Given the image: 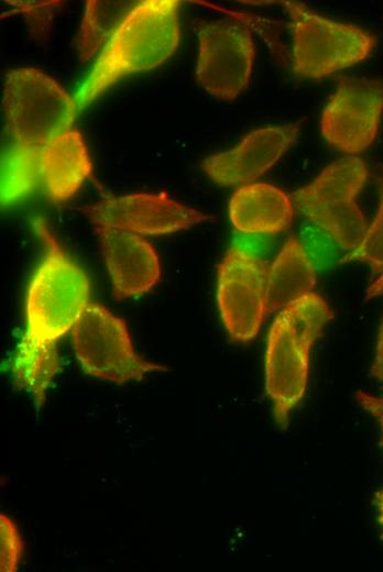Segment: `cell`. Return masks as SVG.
Listing matches in <instances>:
<instances>
[{
  "mask_svg": "<svg viewBox=\"0 0 383 572\" xmlns=\"http://www.w3.org/2000/svg\"><path fill=\"white\" fill-rule=\"evenodd\" d=\"M32 226L44 245V256L28 285L25 329L11 367L15 384L40 408L61 369L56 343L73 330L90 302V282L43 219H34Z\"/></svg>",
  "mask_w": 383,
  "mask_h": 572,
  "instance_id": "obj_1",
  "label": "cell"
},
{
  "mask_svg": "<svg viewBox=\"0 0 383 572\" xmlns=\"http://www.w3.org/2000/svg\"><path fill=\"white\" fill-rule=\"evenodd\" d=\"M2 107L7 140L1 155L0 197L2 207H7L29 197L41 184V154L70 129L78 109L55 79L33 67L6 74Z\"/></svg>",
  "mask_w": 383,
  "mask_h": 572,
  "instance_id": "obj_2",
  "label": "cell"
},
{
  "mask_svg": "<svg viewBox=\"0 0 383 572\" xmlns=\"http://www.w3.org/2000/svg\"><path fill=\"white\" fill-rule=\"evenodd\" d=\"M177 0L138 2L102 47L75 95L78 110L88 107L120 79L156 68L177 50L180 36Z\"/></svg>",
  "mask_w": 383,
  "mask_h": 572,
  "instance_id": "obj_3",
  "label": "cell"
},
{
  "mask_svg": "<svg viewBox=\"0 0 383 572\" xmlns=\"http://www.w3.org/2000/svg\"><path fill=\"white\" fill-rule=\"evenodd\" d=\"M333 316L327 301L313 292L280 310L270 328L265 388L281 428H285L292 409L305 394L311 346Z\"/></svg>",
  "mask_w": 383,
  "mask_h": 572,
  "instance_id": "obj_4",
  "label": "cell"
},
{
  "mask_svg": "<svg viewBox=\"0 0 383 572\" xmlns=\"http://www.w3.org/2000/svg\"><path fill=\"white\" fill-rule=\"evenodd\" d=\"M369 169L358 156H344L326 166L309 184L291 194L297 210L328 234L342 250L354 251L368 226L355 198Z\"/></svg>",
  "mask_w": 383,
  "mask_h": 572,
  "instance_id": "obj_5",
  "label": "cell"
},
{
  "mask_svg": "<svg viewBox=\"0 0 383 572\" xmlns=\"http://www.w3.org/2000/svg\"><path fill=\"white\" fill-rule=\"evenodd\" d=\"M293 38V68L319 79L364 61L376 38L361 28L321 16L296 1H284Z\"/></svg>",
  "mask_w": 383,
  "mask_h": 572,
  "instance_id": "obj_6",
  "label": "cell"
},
{
  "mask_svg": "<svg viewBox=\"0 0 383 572\" xmlns=\"http://www.w3.org/2000/svg\"><path fill=\"white\" fill-rule=\"evenodd\" d=\"M72 342L83 371L103 381L122 385L167 370L141 356L125 321L97 302L85 308L72 330Z\"/></svg>",
  "mask_w": 383,
  "mask_h": 572,
  "instance_id": "obj_7",
  "label": "cell"
},
{
  "mask_svg": "<svg viewBox=\"0 0 383 572\" xmlns=\"http://www.w3.org/2000/svg\"><path fill=\"white\" fill-rule=\"evenodd\" d=\"M267 272V261L239 242L228 249L218 265V307L233 341H251L263 323Z\"/></svg>",
  "mask_w": 383,
  "mask_h": 572,
  "instance_id": "obj_8",
  "label": "cell"
},
{
  "mask_svg": "<svg viewBox=\"0 0 383 572\" xmlns=\"http://www.w3.org/2000/svg\"><path fill=\"white\" fill-rule=\"evenodd\" d=\"M196 79L214 97L236 99L249 85L255 46L250 28L237 18L198 22Z\"/></svg>",
  "mask_w": 383,
  "mask_h": 572,
  "instance_id": "obj_9",
  "label": "cell"
},
{
  "mask_svg": "<svg viewBox=\"0 0 383 572\" xmlns=\"http://www.w3.org/2000/svg\"><path fill=\"white\" fill-rule=\"evenodd\" d=\"M382 113L383 81L340 77L321 113V134L337 150L358 154L374 142Z\"/></svg>",
  "mask_w": 383,
  "mask_h": 572,
  "instance_id": "obj_10",
  "label": "cell"
},
{
  "mask_svg": "<svg viewBox=\"0 0 383 572\" xmlns=\"http://www.w3.org/2000/svg\"><path fill=\"white\" fill-rule=\"evenodd\" d=\"M80 211L95 227H113L142 235L175 233L211 219L210 215L176 201L165 191L106 196Z\"/></svg>",
  "mask_w": 383,
  "mask_h": 572,
  "instance_id": "obj_11",
  "label": "cell"
},
{
  "mask_svg": "<svg viewBox=\"0 0 383 572\" xmlns=\"http://www.w3.org/2000/svg\"><path fill=\"white\" fill-rule=\"evenodd\" d=\"M299 130L300 122L253 130L234 147L207 156L201 167L220 186L250 184L276 164L295 143Z\"/></svg>",
  "mask_w": 383,
  "mask_h": 572,
  "instance_id": "obj_12",
  "label": "cell"
},
{
  "mask_svg": "<svg viewBox=\"0 0 383 572\" xmlns=\"http://www.w3.org/2000/svg\"><path fill=\"white\" fill-rule=\"evenodd\" d=\"M116 299L151 290L162 273L160 257L140 234L119 228L95 227Z\"/></svg>",
  "mask_w": 383,
  "mask_h": 572,
  "instance_id": "obj_13",
  "label": "cell"
},
{
  "mask_svg": "<svg viewBox=\"0 0 383 572\" xmlns=\"http://www.w3.org/2000/svg\"><path fill=\"white\" fill-rule=\"evenodd\" d=\"M291 196L266 183L240 186L229 201L233 228L249 235L275 234L287 229L294 218Z\"/></svg>",
  "mask_w": 383,
  "mask_h": 572,
  "instance_id": "obj_14",
  "label": "cell"
},
{
  "mask_svg": "<svg viewBox=\"0 0 383 572\" xmlns=\"http://www.w3.org/2000/svg\"><path fill=\"white\" fill-rule=\"evenodd\" d=\"M91 175L90 155L77 129L58 135L41 154V183L55 204L69 200Z\"/></svg>",
  "mask_w": 383,
  "mask_h": 572,
  "instance_id": "obj_15",
  "label": "cell"
},
{
  "mask_svg": "<svg viewBox=\"0 0 383 572\" xmlns=\"http://www.w3.org/2000/svg\"><path fill=\"white\" fill-rule=\"evenodd\" d=\"M316 271L302 243L288 238L272 262L266 280V315L313 293Z\"/></svg>",
  "mask_w": 383,
  "mask_h": 572,
  "instance_id": "obj_16",
  "label": "cell"
},
{
  "mask_svg": "<svg viewBox=\"0 0 383 572\" xmlns=\"http://www.w3.org/2000/svg\"><path fill=\"white\" fill-rule=\"evenodd\" d=\"M136 1H86L84 18L76 37L80 62L89 61L111 38Z\"/></svg>",
  "mask_w": 383,
  "mask_h": 572,
  "instance_id": "obj_17",
  "label": "cell"
},
{
  "mask_svg": "<svg viewBox=\"0 0 383 572\" xmlns=\"http://www.w3.org/2000/svg\"><path fill=\"white\" fill-rule=\"evenodd\" d=\"M376 184L380 197L376 216L368 228L362 243L344 258L365 262L375 272L383 273V168Z\"/></svg>",
  "mask_w": 383,
  "mask_h": 572,
  "instance_id": "obj_18",
  "label": "cell"
},
{
  "mask_svg": "<svg viewBox=\"0 0 383 572\" xmlns=\"http://www.w3.org/2000/svg\"><path fill=\"white\" fill-rule=\"evenodd\" d=\"M1 571L14 572L23 550V541L15 524L4 514L0 515Z\"/></svg>",
  "mask_w": 383,
  "mask_h": 572,
  "instance_id": "obj_19",
  "label": "cell"
},
{
  "mask_svg": "<svg viewBox=\"0 0 383 572\" xmlns=\"http://www.w3.org/2000/svg\"><path fill=\"white\" fill-rule=\"evenodd\" d=\"M355 398L366 411L379 420L383 431V397L373 396L359 391L355 394Z\"/></svg>",
  "mask_w": 383,
  "mask_h": 572,
  "instance_id": "obj_20",
  "label": "cell"
},
{
  "mask_svg": "<svg viewBox=\"0 0 383 572\" xmlns=\"http://www.w3.org/2000/svg\"><path fill=\"white\" fill-rule=\"evenodd\" d=\"M371 375L383 382V318L380 326L375 359L371 369Z\"/></svg>",
  "mask_w": 383,
  "mask_h": 572,
  "instance_id": "obj_21",
  "label": "cell"
},
{
  "mask_svg": "<svg viewBox=\"0 0 383 572\" xmlns=\"http://www.w3.org/2000/svg\"><path fill=\"white\" fill-rule=\"evenodd\" d=\"M383 295V273L366 289V299Z\"/></svg>",
  "mask_w": 383,
  "mask_h": 572,
  "instance_id": "obj_22",
  "label": "cell"
},
{
  "mask_svg": "<svg viewBox=\"0 0 383 572\" xmlns=\"http://www.w3.org/2000/svg\"><path fill=\"white\" fill-rule=\"evenodd\" d=\"M379 508H380L381 517L383 520V490L381 491V493L379 495Z\"/></svg>",
  "mask_w": 383,
  "mask_h": 572,
  "instance_id": "obj_23",
  "label": "cell"
}]
</instances>
